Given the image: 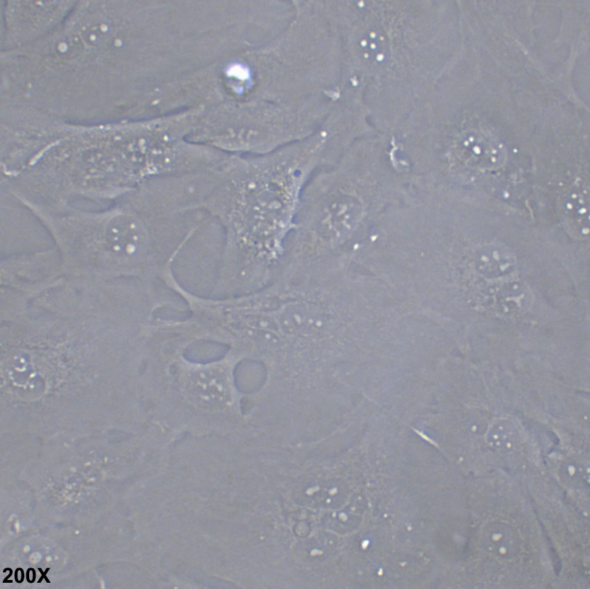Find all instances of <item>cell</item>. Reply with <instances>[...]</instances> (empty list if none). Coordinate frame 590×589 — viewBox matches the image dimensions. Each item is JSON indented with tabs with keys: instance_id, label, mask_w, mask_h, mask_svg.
Instances as JSON below:
<instances>
[{
	"instance_id": "cell-1",
	"label": "cell",
	"mask_w": 590,
	"mask_h": 589,
	"mask_svg": "<svg viewBox=\"0 0 590 589\" xmlns=\"http://www.w3.org/2000/svg\"><path fill=\"white\" fill-rule=\"evenodd\" d=\"M108 203L29 208L51 238L67 278L152 281L170 269L199 228L196 212L168 211L145 184Z\"/></svg>"
},
{
	"instance_id": "cell-2",
	"label": "cell",
	"mask_w": 590,
	"mask_h": 589,
	"mask_svg": "<svg viewBox=\"0 0 590 589\" xmlns=\"http://www.w3.org/2000/svg\"><path fill=\"white\" fill-rule=\"evenodd\" d=\"M322 142L260 155L228 154L203 210L221 228L226 252L252 266H276L295 226L302 193L326 166Z\"/></svg>"
},
{
	"instance_id": "cell-3",
	"label": "cell",
	"mask_w": 590,
	"mask_h": 589,
	"mask_svg": "<svg viewBox=\"0 0 590 589\" xmlns=\"http://www.w3.org/2000/svg\"><path fill=\"white\" fill-rule=\"evenodd\" d=\"M169 170L161 142L144 122L84 129L62 160L59 177L71 200L108 203Z\"/></svg>"
},
{
	"instance_id": "cell-4",
	"label": "cell",
	"mask_w": 590,
	"mask_h": 589,
	"mask_svg": "<svg viewBox=\"0 0 590 589\" xmlns=\"http://www.w3.org/2000/svg\"><path fill=\"white\" fill-rule=\"evenodd\" d=\"M57 250L11 254L1 260V302L24 303L66 279Z\"/></svg>"
},
{
	"instance_id": "cell-5",
	"label": "cell",
	"mask_w": 590,
	"mask_h": 589,
	"mask_svg": "<svg viewBox=\"0 0 590 589\" xmlns=\"http://www.w3.org/2000/svg\"><path fill=\"white\" fill-rule=\"evenodd\" d=\"M589 187L582 180H578L567 189L559 202L562 218L569 228L580 237L589 233Z\"/></svg>"
},
{
	"instance_id": "cell-6",
	"label": "cell",
	"mask_w": 590,
	"mask_h": 589,
	"mask_svg": "<svg viewBox=\"0 0 590 589\" xmlns=\"http://www.w3.org/2000/svg\"><path fill=\"white\" fill-rule=\"evenodd\" d=\"M484 543L494 555L510 558L517 554L519 538L512 526L504 522H493L485 529Z\"/></svg>"
},
{
	"instance_id": "cell-7",
	"label": "cell",
	"mask_w": 590,
	"mask_h": 589,
	"mask_svg": "<svg viewBox=\"0 0 590 589\" xmlns=\"http://www.w3.org/2000/svg\"><path fill=\"white\" fill-rule=\"evenodd\" d=\"M475 262L485 274L500 276L513 270L515 258L505 247L489 244L481 248L476 253Z\"/></svg>"
},
{
	"instance_id": "cell-8",
	"label": "cell",
	"mask_w": 590,
	"mask_h": 589,
	"mask_svg": "<svg viewBox=\"0 0 590 589\" xmlns=\"http://www.w3.org/2000/svg\"><path fill=\"white\" fill-rule=\"evenodd\" d=\"M36 574L35 571L33 568H29L26 572V579L29 583L34 582L35 579Z\"/></svg>"
},
{
	"instance_id": "cell-9",
	"label": "cell",
	"mask_w": 590,
	"mask_h": 589,
	"mask_svg": "<svg viewBox=\"0 0 590 589\" xmlns=\"http://www.w3.org/2000/svg\"><path fill=\"white\" fill-rule=\"evenodd\" d=\"M24 574L23 570L20 567L17 568L15 574V581L17 583H22L24 580Z\"/></svg>"
},
{
	"instance_id": "cell-10",
	"label": "cell",
	"mask_w": 590,
	"mask_h": 589,
	"mask_svg": "<svg viewBox=\"0 0 590 589\" xmlns=\"http://www.w3.org/2000/svg\"><path fill=\"white\" fill-rule=\"evenodd\" d=\"M38 570H39V571L40 572V573L42 574V577H41V578L39 579L38 583L41 582L42 579H46V581H47V582H49H49H50V581H49V580L47 579V577L45 576V573H46V572H42V569H41V568H38Z\"/></svg>"
}]
</instances>
